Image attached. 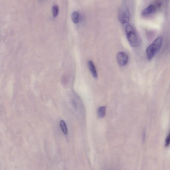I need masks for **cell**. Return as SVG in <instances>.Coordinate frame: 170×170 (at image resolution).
<instances>
[{"instance_id":"obj_1","label":"cell","mask_w":170,"mask_h":170,"mask_svg":"<svg viewBox=\"0 0 170 170\" xmlns=\"http://www.w3.org/2000/svg\"><path fill=\"white\" fill-rule=\"evenodd\" d=\"M163 39L161 36L155 39L146 49L147 57L148 60H151L161 49Z\"/></svg>"},{"instance_id":"obj_2","label":"cell","mask_w":170,"mask_h":170,"mask_svg":"<svg viewBox=\"0 0 170 170\" xmlns=\"http://www.w3.org/2000/svg\"><path fill=\"white\" fill-rule=\"evenodd\" d=\"M125 30L127 39L131 46L133 47L139 46V39L133 26L130 24L127 25Z\"/></svg>"},{"instance_id":"obj_3","label":"cell","mask_w":170,"mask_h":170,"mask_svg":"<svg viewBox=\"0 0 170 170\" xmlns=\"http://www.w3.org/2000/svg\"><path fill=\"white\" fill-rule=\"evenodd\" d=\"M130 13L127 6L125 5L120 7L118 13V20L122 24H127L130 20Z\"/></svg>"},{"instance_id":"obj_4","label":"cell","mask_w":170,"mask_h":170,"mask_svg":"<svg viewBox=\"0 0 170 170\" xmlns=\"http://www.w3.org/2000/svg\"><path fill=\"white\" fill-rule=\"evenodd\" d=\"M116 57L117 61L120 66H125L128 62V56L125 52H118L117 55Z\"/></svg>"},{"instance_id":"obj_5","label":"cell","mask_w":170,"mask_h":170,"mask_svg":"<svg viewBox=\"0 0 170 170\" xmlns=\"http://www.w3.org/2000/svg\"><path fill=\"white\" fill-rule=\"evenodd\" d=\"M157 10V6L154 4H151L142 11L141 15L144 16H147L154 13L156 12Z\"/></svg>"},{"instance_id":"obj_6","label":"cell","mask_w":170,"mask_h":170,"mask_svg":"<svg viewBox=\"0 0 170 170\" xmlns=\"http://www.w3.org/2000/svg\"><path fill=\"white\" fill-rule=\"evenodd\" d=\"M88 65L93 76L94 78H97L98 76L97 71L93 62L91 61H88Z\"/></svg>"},{"instance_id":"obj_7","label":"cell","mask_w":170,"mask_h":170,"mask_svg":"<svg viewBox=\"0 0 170 170\" xmlns=\"http://www.w3.org/2000/svg\"><path fill=\"white\" fill-rule=\"evenodd\" d=\"M71 19L74 23H78L80 20V15L79 13L76 12H73L72 13Z\"/></svg>"},{"instance_id":"obj_8","label":"cell","mask_w":170,"mask_h":170,"mask_svg":"<svg viewBox=\"0 0 170 170\" xmlns=\"http://www.w3.org/2000/svg\"><path fill=\"white\" fill-rule=\"evenodd\" d=\"M106 107L102 106L98 109V116L100 118H103L106 115Z\"/></svg>"},{"instance_id":"obj_9","label":"cell","mask_w":170,"mask_h":170,"mask_svg":"<svg viewBox=\"0 0 170 170\" xmlns=\"http://www.w3.org/2000/svg\"><path fill=\"white\" fill-rule=\"evenodd\" d=\"M60 125L63 133L66 134H67L68 133V130L65 121L63 120H61L60 122Z\"/></svg>"},{"instance_id":"obj_10","label":"cell","mask_w":170,"mask_h":170,"mask_svg":"<svg viewBox=\"0 0 170 170\" xmlns=\"http://www.w3.org/2000/svg\"><path fill=\"white\" fill-rule=\"evenodd\" d=\"M59 13V8L58 5H55L52 8L53 16L54 17L57 16Z\"/></svg>"},{"instance_id":"obj_11","label":"cell","mask_w":170,"mask_h":170,"mask_svg":"<svg viewBox=\"0 0 170 170\" xmlns=\"http://www.w3.org/2000/svg\"><path fill=\"white\" fill-rule=\"evenodd\" d=\"M170 144V132L168 136L165 140V146L168 147Z\"/></svg>"},{"instance_id":"obj_12","label":"cell","mask_w":170,"mask_h":170,"mask_svg":"<svg viewBox=\"0 0 170 170\" xmlns=\"http://www.w3.org/2000/svg\"><path fill=\"white\" fill-rule=\"evenodd\" d=\"M145 135H146V134H145V132H144L143 133V141H144V139H145Z\"/></svg>"}]
</instances>
